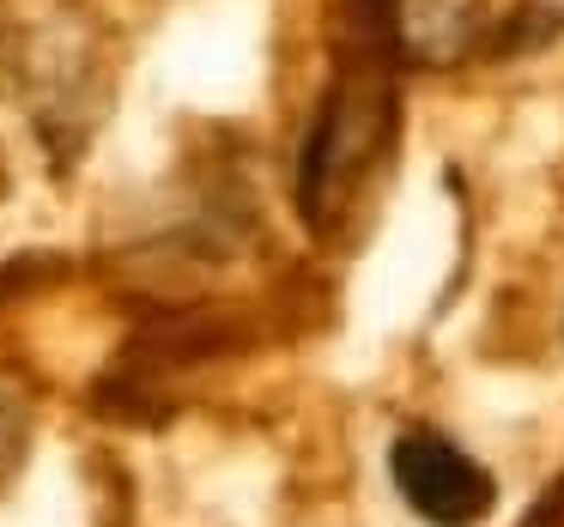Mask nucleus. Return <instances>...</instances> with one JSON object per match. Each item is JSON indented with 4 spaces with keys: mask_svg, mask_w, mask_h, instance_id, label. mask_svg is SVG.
Here are the masks:
<instances>
[{
    "mask_svg": "<svg viewBox=\"0 0 564 527\" xmlns=\"http://www.w3.org/2000/svg\"><path fill=\"white\" fill-rule=\"evenodd\" d=\"M389 479L401 503L431 527H479L498 509V479L474 461L455 437L431 425H413L389 449Z\"/></svg>",
    "mask_w": 564,
    "mask_h": 527,
    "instance_id": "f03ea898",
    "label": "nucleus"
},
{
    "mask_svg": "<svg viewBox=\"0 0 564 527\" xmlns=\"http://www.w3.org/2000/svg\"><path fill=\"white\" fill-rule=\"evenodd\" d=\"M394 50L382 43H358L352 62L334 74L328 98H322L316 122L304 134V158H297V207L304 219L334 224V212L352 200L365 171L382 158L394 134Z\"/></svg>",
    "mask_w": 564,
    "mask_h": 527,
    "instance_id": "f257e3e1",
    "label": "nucleus"
}]
</instances>
